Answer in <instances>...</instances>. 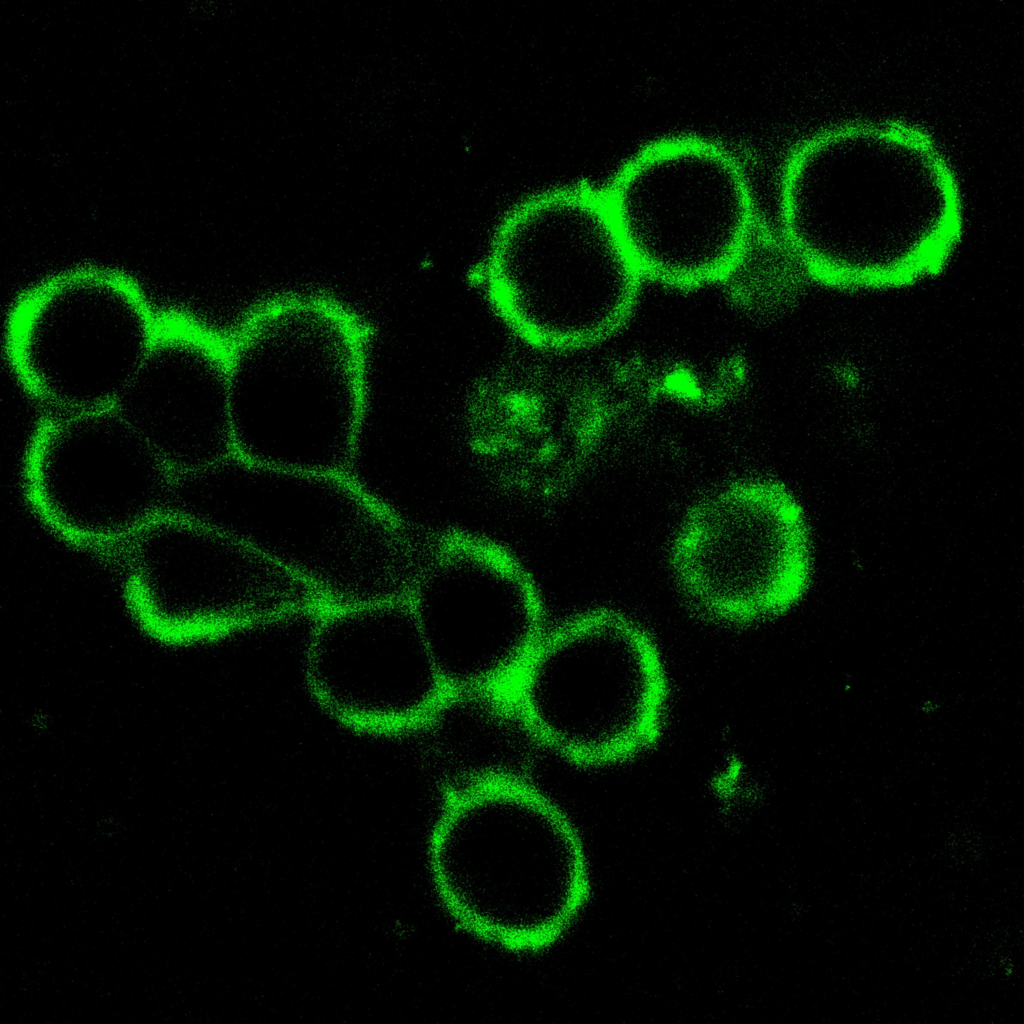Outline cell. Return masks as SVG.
<instances>
[{"label": "cell", "mask_w": 1024, "mask_h": 1024, "mask_svg": "<svg viewBox=\"0 0 1024 1024\" xmlns=\"http://www.w3.org/2000/svg\"><path fill=\"white\" fill-rule=\"evenodd\" d=\"M639 277L606 201L585 192L548 194L518 209L487 267L506 319L552 347L587 345L615 331L632 310Z\"/></svg>", "instance_id": "4"}, {"label": "cell", "mask_w": 1024, "mask_h": 1024, "mask_svg": "<svg viewBox=\"0 0 1024 1024\" xmlns=\"http://www.w3.org/2000/svg\"><path fill=\"white\" fill-rule=\"evenodd\" d=\"M309 674L327 708L366 728L416 731L448 692L409 599L321 612Z\"/></svg>", "instance_id": "11"}, {"label": "cell", "mask_w": 1024, "mask_h": 1024, "mask_svg": "<svg viewBox=\"0 0 1024 1024\" xmlns=\"http://www.w3.org/2000/svg\"><path fill=\"white\" fill-rule=\"evenodd\" d=\"M152 342L142 308L124 288L82 277L34 304L18 354L24 376L41 394L87 412L115 403Z\"/></svg>", "instance_id": "12"}, {"label": "cell", "mask_w": 1024, "mask_h": 1024, "mask_svg": "<svg viewBox=\"0 0 1024 1024\" xmlns=\"http://www.w3.org/2000/svg\"><path fill=\"white\" fill-rule=\"evenodd\" d=\"M683 595L719 620L749 622L777 615L805 593L811 545L803 510L782 484L733 483L686 516L671 549Z\"/></svg>", "instance_id": "7"}, {"label": "cell", "mask_w": 1024, "mask_h": 1024, "mask_svg": "<svg viewBox=\"0 0 1024 1024\" xmlns=\"http://www.w3.org/2000/svg\"><path fill=\"white\" fill-rule=\"evenodd\" d=\"M508 693L542 750L595 767L654 741L665 680L643 628L596 610L548 628Z\"/></svg>", "instance_id": "5"}, {"label": "cell", "mask_w": 1024, "mask_h": 1024, "mask_svg": "<svg viewBox=\"0 0 1024 1024\" xmlns=\"http://www.w3.org/2000/svg\"><path fill=\"white\" fill-rule=\"evenodd\" d=\"M319 300L266 307L229 351L234 455L346 475L367 402L365 333Z\"/></svg>", "instance_id": "3"}, {"label": "cell", "mask_w": 1024, "mask_h": 1024, "mask_svg": "<svg viewBox=\"0 0 1024 1024\" xmlns=\"http://www.w3.org/2000/svg\"><path fill=\"white\" fill-rule=\"evenodd\" d=\"M429 858L438 895L456 923L514 951L557 941L589 896L578 833L528 782L451 792Z\"/></svg>", "instance_id": "2"}, {"label": "cell", "mask_w": 1024, "mask_h": 1024, "mask_svg": "<svg viewBox=\"0 0 1024 1024\" xmlns=\"http://www.w3.org/2000/svg\"><path fill=\"white\" fill-rule=\"evenodd\" d=\"M137 535L128 598L163 638L220 634L319 606L304 581L224 533L169 513Z\"/></svg>", "instance_id": "8"}, {"label": "cell", "mask_w": 1024, "mask_h": 1024, "mask_svg": "<svg viewBox=\"0 0 1024 1024\" xmlns=\"http://www.w3.org/2000/svg\"><path fill=\"white\" fill-rule=\"evenodd\" d=\"M605 201L640 274L677 287L729 273L752 229L751 195L738 164L695 140L644 151Z\"/></svg>", "instance_id": "6"}, {"label": "cell", "mask_w": 1024, "mask_h": 1024, "mask_svg": "<svg viewBox=\"0 0 1024 1024\" xmlns=\"http://www.w3.org/2000/svg\"><path fill=\"white\" fill-rule=\"evenodd\" d=\"M117 413L179 473L232 455L229 352L190 338L153 341L115 401Z\"/></svg>", "instance_id": "13"}, {"label": "cell", "mask_w": 1024, "mask_h": 1024, "mask_svg": "<svg viewBox=\"0 0 1024 1024\" xmlns=\"http://www.w3.org/2000/svg\"><path fill=\"white\" fill-rule=\"evenodd\" d=\"M419 730L452 792L527 782L542 750L508 691L447 692Z\"/></svg>", "instance_id": "14"}, {"label": "cell", "mask_w": 1024, "mask_h": 1024, "mask_svg": "<svg viewBox=\"0 0 1024 1024\" xmlns=\"http://www.w3.org/2000/svg\"><path fill=\"white\" fill-rule=\"evenodd\" d=\"M409 602L448 692L508 691L548 629L512 559L466 537L438 544Z\"/></svg>", "instance_id": "9"}, {"label": "cell", "mask_w": 1024, "mask_h": 1024, "mask_svg": "<svg viewBox=\"0 0 1024 1024\" xmlns=\"http://www.w3.org/2000/svg\"><path fill=\"white\" fill-rule=\"evenodd\" d=\"M168 468L116 410L43 424L26 466L31 500L50 526L82 543L137 534L168 502Z\"/></svg>", "instance_id": "10"}, {"label": "cell", "mask_w": 1024, "mask_h": 1024, "mask_svg": "<svg viewBox=\"0 0 1024 1024\" xmlns=\"http://www.w3.org/2000/svg\"><path fill=\"white\" fill-rule=\"evenodd\" d=\"M168 504L171 514L242 541L304 581L325 611L409 599L433 555L425 534L344 474L232 455L181 473Z\"/></svg>", "instance_id": "1"}]
</instances>
